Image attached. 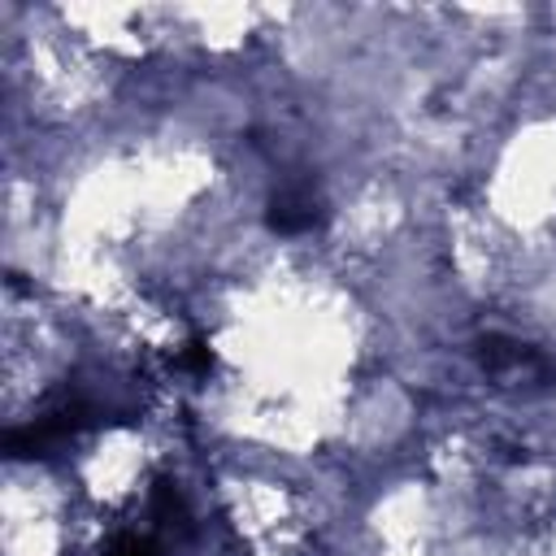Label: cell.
Wrapping results in <instances>:
<instances>
[{
	"label": "cell",
	"mask_w": 556,
	"mask_h": 556,
	"mask_svg": "<svg viewBox=\"0 0 556 556\" xmlns=\"http://www.w3.org/2000/svg\"><path fill=\"white\" fill-rule=\"evenodd\" d=\"M178 369H187V374H208V369H213V348H208V339H191V343L178 352Z\"/></svg>",
	"instance_id": "cell-4"
},
{
	"label": "cell",
	"mask_w": 556,
	"mask_h": 556,
	"mask_svg": "<svg viewBox=\"0 0 556 556\" xmlns=\"http://www.w3.org/2000/svg\"><path fill=\"white\" fill-rule=\"evenodd\" d=\"M478 356H482V365H486L491 374H504V369H517V365H534V352H530V348H521V343H513V339H500V334L482 339V343H478Z\"/></svg>",
	"instance_id": "cell-2"
},
{
	"label": "cell",
	"mask_w": 556,
	"mask_h": 556,
	"mask_svg": "<svg viewBox=\"0 0 556 556\" xmlns=\"http://www.w3.org/2000/svg\"><path fill=\"white\" fill-rule=\"evenodd\" d=\"M152 517L161 521V526H187V504H182V495L174 491V482H156L152 486Z\"/></svg>",
	"instance_id": "cell-3"
},
{
	"label": "cell",
	"mask_w": 556,
	"mask_h": 556,
	"mask_svg": "<svg viewBox=\"0 0 556 556\" xmlns=\"http://www.w3.org/2000/svg\"><path fill=\"white\" fill-rule=\"evenodd\" d=\"M269 230L278 235H304V230H317L326 222V208L321 200L308 191V187H282L274 200H269V213H265Z\"/></svg>",
	"instance_id": "cell-1"
}]
</instances>
